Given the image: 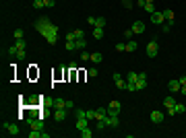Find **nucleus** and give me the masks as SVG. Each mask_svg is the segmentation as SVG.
Here are the masks:
<instances>
[{
    "mask_svg": "<svg viewBox=\"0 0 186 138\" xmlns=\"http://www.w3.org/2000/svg\"><path fill=\"white\" fill-rule=\"evenodd\" d=\"M15 39H23V29H17L15 31Z\"/></svg>",
    "mask_w": 186,
    "mask_h": 138,
    "instance_id": "obj_40",
    "label": "nucleus"
},
{
    "mask_svg": "<svg viewBox=\"0 0 186 138\" xmlns=\"http://www.w3.org/2000/svg\"><path fill=\"white\" fill-rule=\"evenodd\" d=\"M126 80H128V83H136V80H138V74H136V72H132V70H130V72H128V74H126Z\"/></svg>",
    "mask_w": 186,
    "mask_h": 138,
    "instance_id": "obj_21",
    "label": "nucleus"
},
{
    "mask_svg": "<svg viewBox=\"0 0 186 138\" xmlns=\"http://www.w3.org/2000/svg\"><path fill=\"white\" fill-rule=\"evenodd\" d=\"M2 132H6L10 136H17L21 132V128H19V124H2Z\"/></svg>",
    "mask_w": 186,
    "mask_h": 138,
    "instance_id": "obj_2",
    "label": "nucleus"
},
{
    "mask_svg": "<svg viewBox=\"0 0 186 138\" xmlns=\"http://www.w3.org/2000/svg\"><path fill=\"white\" fill-rule=\"evenodd\" d=\"M122 2H124V6H126V8H130V6H132V0H122Z\"/></svg>",
    "mask_w": 186,
    "mask_h": 138,
    "instance_id": "obj_47",
    "label": "nucleus"
},
{
    "mask_svg": "<svg viewBox=\"0 0 186 138\" xmlns=\"http://www.w3.org/2000/svg\"><path fill=\"white\" fill-rule=\"evenodd\" d=\"M159 54V45H157V41H149L147 43V56L149 58H155Z\"/></svg>",
    "mask_w": 186,
    "mask_h": 138,
    "instance_id": "obj_3",
    "label": "nucleus"
},
{
    "mask_svg": "<svg viewBox=\"0 0 186 138\" xmlns=\"http://www.w3.org/2000/svg\"><path fill=\"white\" fill-rule=\"evenodd\" d=\"M118 116H120V113H108V118H106V124H108V128H116V126H118Z\"/></svg>",
    "mask_w": 186,
    "mask_h": 138,
    "instance_id": "obj_4",
    "label": "nucleus"
},
{
    "mask_svg": "<svg viewBox=\"0 0 186 138\" xmlns=\"http://www.w3.org/2000/svg\"><path fill=\"white\" fill-rule=\"evenodd\" d=\"M81 58H83V60H91V54H89V52H81Z\"/></svg>",
    "mask_w": 186,
    "mask_h": 138,
    "instance_id": "obj_45",
    "label": "nucleus"
},
{
    "mask_svg": "<svg viewBox=\"0 0 186 138\" xmlns=\"http://www.w3.org/2000/svg\"><path fill=\"white\" fill-rule=\"evenodd\" d=\"M91 134H93V132H91L89 128H83V130H81V136H83V138H91Z\"/></svg>",
    "mask_w": 186,
    "mask_h": 138,
    "instance_id": "obj_29",
    "label": "nucleus"
},
{
    "mask_svg": "<svg viewBox=\"0 0 186 138\" xmlns=\"http://www.w3.org/2000/svg\"><path fill=\"white\" fill-rule=\"evenodd\" d=\"M147 87V74L145 72H138V80H136V91H143Z\"/></svg>",
    "mask_w": 186,
    "mask_h": 138,
    "instance_id": "obj_6",
    "label": "nucleus"
},
{
    "mask_svg": "<svg viewBox=\"0 0 186 138\" xmlns=\"http://www.w3.org/2000/svg\"><path fill=\"white\" fill-rule=\"evenodd\" d=\"M66 118V107H60V109H54V120L56 122H62Z\"/></svg>",
    "mask_w": 186,
    "mask_h": 138,
    "instance_id": "obj_11",
    "label": "nucleus"
},
{
    "mask_svg": "<svg viewBox=\"0 0 186 138\" xmlns=\"http://www.w3.org/2000/svg\"><path fill=\"white\" fill-rule=\"evenodd\" d=\"M43 4H45V6H48V8H52V6L56 4V0H43Z\"/></svg>",
    "mask_w": 186,
    "mask_h": 138,
    "instance_id": "obj_39",
    "label": "nucleus"
},
{
    "mask_svg": "<svg viewBox=\"0 0 186 138\" xmlns=\"http://www.w3.org/2000/svg\"><path fill=\"white\" fill-rule=\"evenodd\" d=\"M145 4H147V0H136V6H141V8H145Z\"/></svg>",
    "mask_w": 186,
    "mask_h": 138,
    "instance_id": "obj_46",
    "label": "nucleus"
},
{
    "mask_svg": "<svg viewBox=\"0 0 186 138\" xmlns=\"http://www.w3.org/2000/svg\"><path fill=\"white\" fill-rule=\"evenodd\" d=\"M17 52H19V50L15 48V45H10V48H8V54H10V56H17Z\"/></svg>",
    "mask_w": 186,
    "mask_h": 138,
    "instance_id": "obj_42",
    "label": "nucleus"
},
{
    "mask_svg": "<svg viewBox=\"0 0 186 138\" xmlns=\"http://www.w3.org/2000/svg\"><path fill=\"white\" fill-rule=\"evenodd\" d=\"M93 37H95V39H101V37H103V27H95V29H93Z\"/></svg>",
    "mask_w": 186,
    "mask_h": 138,
    "instance_id": "obj_19",
    "label": "nucleus"
},
{
    "mask_svg": "<svg viewBox=\"0 0 186 138\" xmlns=\"http://www.w3.org/2000/svg\"><path fill=\"white\" fill-rule=\"evenodd\" d=\"M147 2H155V0H147Z\"/></svg>",
    "mask_w": 186,
    "mask_h": 138,
    "instance_id": "obj_49",
    "label": "nucleus"
},
{
    "mask_svg": "<svg viewBox=\"0 0 186 138\" xmlns=\"http://www.w3.org/2000/svg\"><path fill=\"white\" fill-rule=\"evenodd\" d=\"M164 17H166V21L170 23V25H174V10H170V8L164 10Z\"/></svg>",
    "mask_w": 186,
    "mask_h": 138,
    "instance_id": "obj_15",
    "label": "nucleus"
},
{
    "mask_svg": "<svg viewBox=\"0 0 186 138\" xmlns=\"http://www.w3.org/2000/svg\"><path fill=\"white\" fill-rule=\"evenodd\" d=\"M87 118H89V120L95 118V109H87Z\"/></svg>",
    "mask_w": 186,
    "mask_h": 138,
    "instance_id": "obj_43",
    "label": "nucleus"
},
{
    "mask_svg": "<svg viewBox=\"0 0 186 138\" xmlns=\"http://www.w3.org/2000/svg\"><path fill=\"white\" fill-rule=\"evenodd\" d=\"M106 118H108V109H106V107L95 109V120H106Z\"/></svg>",
    "mask_w": 186,
    "mask_h": 138,
    "instance_id": "obj_14",
    "label": "nucleus"
},
{
    "mask_svg": "<svg viewBox=\"0 0 186 138\" xmlns=\"http://www.w3.org/2000/svg\"><path fill=\"white\" fill-rule=\"evenodd\" d=\"M180 93H182V95H186V85H182V87H180Z\"/></svg>",
    "mask_w": 186,
    "mask_h": 138,
    "instance_id": "obj_48",
    "label": "nucleus"
},
{
    "mask_svg": "<svg viewBox=\"0 0 186 138\" xmlns=\"http://www.w3.org/2000/svg\"><path fill=\"white\" fill-rule=\"evenodd\" d=\"M108 113H120V101H112L108 105Z\"/></svg>",
    "mask_w": 186,
    "mask_h": 138,
    "instance_id": "obj_13",
    "label": "nucleus"
},
{
    "mask_svg": "<svg viewBox=\"0 0 186 138\" xmlns=\"http://www.w3.org/2000/svg\"><path fill=\"white\" fill-rule=\"evenodd\" d=\"M101 60H103V58H101V54H99V52H95V54H91V62H93V64H99Z\"/></svg>",
    "mask_w": 186,
    "mask_h": 138,
    "instance_id": "obj_23",
    "label": "nucleus"
},
{
    "mask_svg": "<svg viewBox=\"0 0 186 138\" xmlns=\"http://www.w3.org/2000/svg\"><path fill=\"white\" fill-rule=\"evenodd\" d=\"M132 35H134V33H132V29H126V31H124V37H126V39H130Z\"/></svg>",
    "mask_w": 186,
    "mask_h": 138,
    "instance_id": "obj_44",
    "label": "nucleus"
},
{
    "mask_svg": "<svg viewBox=\"0 0 186 138\" xmlns=\"http://www.w3.org/2000/svg\"><path fill=\"white\" fill-rule=\"evenodd\" d=\"M168 111H170V116H176V113H184L186 107L182 103H174V107H168Z\"/></svg>",
    "mask_w": 186,
    "mask_h": 138,
    "instance_id": "obj_9",
    "label": "nucleus"
},
{
    "mask_svg": "<svg viewBox=\"0 0 186 138\" xmlns=\"http://www.w3.org/2000/svg\"><path fill=\"white\" fill-rule=\"evenodd\" d=\"M136 50V41L134 39H128L126 41V52H134Z\"/></svg>",
    "mask_w": 186,
    "mask_h": 138,
    "instance_id": "obj_18",
    "label": "nucleus"
},
{
    "mask_svg": "<svg viewBox=\"0 0 186 138\" xmlns=\"http://www.w3.org/2000/svg\"><path fill=\"white\" fill-rule=\"evenodd\" d=\"M66 50H68V52L77 50V45H75V39H66Z\"/></svg>",
    "mask_w": 186,
    "mask_h": 138,
    "instance_id": "obj_24",
    "label": "nucleus"
},
{
    "mask_svg": "<svg viewBox=\"0 0 186 138\" xmlns=\"http://www.w3.org/2000/svg\"><path fill=\"white\" fill-rule=\"evenodd\" d=\"M170 23H161V33H170Z\"/></svg>",
    "mask_w": 186,
    "mask_h": 138,
    "instance_id": "obj_30",
    "label": "nucleus"
},
{
    "mask_svg": "<svg viewBox=\"0 0 186 138\" xmlns=\"http://www.w3.org/2000/svg\"><path fill=\"white\" fill-rule=\"evenodd\" d=\"M64 107H66V109H75V101H73V99H68V101L64 103Z\"/></svg>",
    "mask_w": 186,
    "mask_h": 138,
    "instance_id": "obj_38",
    "label": "nucleus"
},
{
    "mask_svg": "<svg viewBox=\"0 0 186 138\" xmlns=\"http://www.w3.org/2000/svg\"><path fill=\"white\" fill-rule=\"evenodd\" d=\"M75 126H77V130L81 132L83 128H87V118H81V120H77V124H75Z\"/></svg>",
    "mask_w": 186,
    "mask_h": 138,
    "instance_id": "obj_17",
    "label": "nucleus"
},
{
    "mask_svg": "<svg viewBox=\"0 0 186 138\" xmlns=\"http://www.w3.org/2000/svg\"><path fill=\"white\" fill-rule=\"evenodd\" d=\"M43 0H33V8H43Z\"/></svg>",
    "mask_w": 186,
    "mask_h": 138,
    "instance_id": "obj_35",
    "label": "nucleus"
},
{
    "mask_svg": "<svg viewBox=\"0 0 186 138\" xmlns=\"http://www.w3.org/2000/svg\"><path fill=\"white\" fill-rule=\"evenodd\" d=\"M130 29H132V33H136V35H138V33H145V23H143V21H134Z\"/></svg>",
    "mask_w": 186,
    "mask_h": 138,
    "instance_id": "obj_7",
    "label": "nucleus"
},
{
    "mask_svg": "<svg viewBox=\"0 0 186 138\" xmlns=\"http://www.w3.org/2000/svg\"><path fill=\"white\" fill-rule=\"evenodd\" d=\"M126 91H130V93H132V91H136V83H128V80H126Z\"/></svg>",
    "mask_w": 186,
    "mask_h": 138,
    "instance_id": "obj_32",
    "label": "nucleus"
},
{
    "mask_svg": "<svg viewBox=\"0 0 186 138\" xmlns=\"http://www.w3.org/2000/svg\"><path fill=\"white\" fill-rule=\"evenodd\" d=\"M168 87H170V93H178L180 87H182V83H180V78H178V80H170Z\"/></svg>",
    "mask_w": 186,
    "mask_h": 138,
    "instance_id": "obj_12",
    "label": "nucleus"
},
{
    "mask_svg": "<svg viewBox=\"0 0 186 138\" xmlns=\"http://www.w3.org/2000/svg\"><path fill=\"white\" fill-rule=\"evenodd\" d=\"M151 122L153 124H161V122H164V113H161L159 109H153L151 111Z\"/></svg>",
    "mask_w": 186,
    "mask_h": 138,
    "instance_id": "obj_8",
    "label": "nucleus"
},
{
    "mask_svg": "<svg viewBox=\"0 0 186 138\" xmlns=\"http://www.w3.org/2000/svg\"><path fill=\"white\" fill-rule=\"evenodd\" d=\"M25 56H27V52H25V50H19V52H17V58H21V60L25 58Z\"/></svg>",
    "mask_w": 186,
    "mask_h": 138,
    "instance_id": "obj_41",
    "label": "nucleus"
},
{
    "mask_svg": "<svg viewBox=\"0 0 186 138\" xmlns=\"http://www.w3.org/2000/svg\"><path fill=\"white\" fill-rule=\"evenodd\" d=\"M75 45H77V50H85V39H75Z\"/></svg>",
    "mask_w": 186,
    "mask_h": 138,
    "instance_id": "obj_25",
    "label": "nucleus"
},
{
    "mask_svg": "<svg viewBox=\"0 0 186 138\" xmlns=\"http://www.w3.org/2000/svg\"><path fill=\"white\" fill-rule=\"evenodd\" d=\"M29 138H41V130H33V128H31V132H29Z\"/></svg>",
    "mask_w": 186,
    "mask_h": 138,
    "instance_id": "obj_27",
    "label": "nucleus"
},
{
    "mask_svg": "<svg viewBox=\"0 0 186 138\" xmlns=\"http://www.w3.org/2000/svg\"><path fill=\"white\" fill-rule=\"evenodd\" d=\"M75 37H77V39H83V37H85V31H83V29H75Z\"/></svg>",
    "mask_w": 186,
    "mask_h": 138,
    "instance_id": "obj_34",
    "label": "nucleus"
},
{
    "mask_svg": "<svg viewBox=\"0 0 186 138\" xmlns=\"http://www.w3.org/2000/svg\"><path fill=\"white\" fill-rule=\"evenodd\" d=\"M35 29L37 33H41L45 37V41H48L50 45H54L58 41V25H54V23L48 19V17H41L35 21Z\"/></svg>",
    "mask_w": 186,
    "mask_h": 138,
    "instance_id": "obj_1",
    "label": "nucleus"
},
{
    "mask_svg": "<svg viewBox=\"0 0 186 138\" xmlns=\"http://www.w3.org/2000/svg\"><path fill=\"white\" fill-rule=\"evenodd\" d=\"M29 126H31L33 130H43V120H41V118H37V120L31 118V120H29Z\"/></svg>",
    "mask_w": 186,
    "mask_h": 138,
    "instance_id": "obj_10",
    "label": "nucleus"
},
{
    "mask_svg": "<svg viewBox=\"0 0 186 138\" xmlns=\"http://www.w3.org/2000/svg\"><path fill=\"white\" fill-rule=\"evenodd\" d=\"M116 87H118V89H126V80H124V78L116 80Z\"/></svg>",
    "mask_w": 186,
    "mask_h": 138,
    "instance_id": "obj_36",
    "label": "nucleus"
},
{
    "mask_svg": "<svg viewBox=\"0 0 186 138\" xmlns=\"http://www.w3.org/2000/svg\"><path fill=\"white\" fill-rule=\"evenodd\" d=\"M87 74H89L91 78H95V76L99 74V72H97V68H89V72H87Z\"/></svg>",
    "mask_w": 186,
    "mask_h": 138,
    "instance_id": "obj_37",
    "label": "nucleus"
},
{
    "mask_svg": "<svg viewBox=\"0 0 186 138\" xmlns=\"http://www.w3.org/2000/svg\"><path fill=\"white\" fill-rule=\"evenodd\" d=\"M64 99H54V109H60V107H64Z\"/></svg>",
    "mask_w": 186,
    "mask_h": 138,
    "instance_id": "obj_26",
    "label": "nucleus"
},
{
    "mask_svg": "<svg viewBox=\"0 0 186 138\" xmlns=\"http://www.w3.org/2000/svg\"><path fill=\"white\" fill-rule=\"evenodd\" d=\"M93 27H106V19H103V17H95V23H93Z\"/></svg>",
    "mask_w": 186,
    "mask_h": 138,
    "instance_id": "obj_20",
    "label": "nucleus"
},
{
    "mask_svg": "<svg viewBox=\"0 0 186 138\" xmlns=\"http://www.w3.org/2000/svg\"><path fill=\"white\" fill-rule=\"evenodd\" d=\"M116 50H118V52H126V43H124V41L116 43Z\"/></svg>",
    "mask_w": 186,
    "mask_h": 138,
    "instance_id": "obj_31",
    "label": "nucleus"
},
{
    "mask_svg": "<svg viewBox=\"0 0 186 138\" xmlns=\"http://www.w3.org/2000/svg\"><path fill=\"white\" fill-rule=\"evenodd\" d=\"M174 103H176L174 97H166V99H164V107H166V109H168V107H174Z\"/></svg>",
    "mask_w": 186,
    "mask_h": 138,
    "instance_id": "obj_22",
    "label": "nucleus"
},
{
    "mask_svg": "<svg viewBox=\"0 0 186 138\" xmlns=\"http://www.w3.org/2000/svg\"><path fill=\"white\" fill-rule=\"evenodd\" d=\"M75 116H77V120H81V118H87V111H83V109H77L75 111ZM89 120V118H87Z\"/></svg>",
    "mask_w": 186,
    "mask_h": 138,
    "instance_id": "obj_28",
    "label": "nucleus"
},
{
    "mask_svg": "<svg viewBox=\"0 0 186 138\" xmlns=\"http://www.w3.org/2000/svg\"><path fill=\"white\" fill-rule=\"evenodd\" d=\"M164 21H166V17H164V10H155V12L151 15V23H155V25H161Z\"/></svg>",
    "mask_w": 186,
    "mask_h": 138,
    "instance_id": "obj_5",
    "label": "nucleus"
},
{
    "mask_svg": "<svg viewBox=\"0 0 186 138\" xmlns=\"http://www.w3.org/2000/svg\"><path fill=\"white\" fill-rule=\"evenodd\" d=\"M15 48L17 50H25L27 48V41L25 39H15Z\"/></svg>",
    "mask_w": 186,
    "mask_h": 138,
    "instance_id": "obj_16",
    "label": "nucleus"
},
{
    "mask_svg": "<svg viewBox=\"0 0 186 138\" xmlns=\"http://www.w3.org/2000/svg\"><path fill=\"white\" fill-rule=\"evenodd\" d=\"M145 10H147L149 15H153V12H155V8H153V2H147V4H145Z\"/></svg>",
    "mask_w": 186,
    "mask_h": 138,
    "instance_id": "obj_33",
    "label": "nucleus"
}]
</instances>
